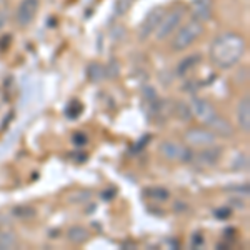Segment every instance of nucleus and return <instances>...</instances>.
<instances>
[{
	"instance_id": "nucleus-1",
	"label": "nucleus",
	"mask_w": 250,
	"mask_h": 250,
	"mask_svg": "<svg viewBox=\"0 0 250 250\" xmlns=\"http://www.w3.org/2000/svg\"><path fill=\"white\" fill-rule=\"evenodd\" d=\"M245 42L237 34H224L217 37L210 45V59L217 67L230 68L242 59Z\"/></svg>"
},
{
	"instance_id": "nucleus-2",
	"label": "nucleus",
	"mask_w": 250,
	"mask_h": 250,
	"mask_svg": "<svg viewBox=\"0 0 250 250\" xmlns=\"http://www.w3.org/2000/svg\"><path fill=\"white\" fill-rule=\"evenodd\" d=\"M202 32H204L202 22H199V20H195V19L190 20V22H187L184 27H180V29L177 30V34L173 35L172 48L177 52L185 50V48L190 47L192 43L202 35Z\"/></svg>"
},
{
	"instance_id": "nucleus-3",
	"label": "nucleus",
	"mask_w": 250,
	"mask_h": 250,
	"mask_svg": "<svg viewBox=\"0 0 250 250\" xmlns=\"http://www.w3.org/2000/svg\"><path fill=\"white\" fill-rule=\"evenodd\" d=\"M184 19V10L182 9H177V10H172L170 14H165L160 25L157 27L155 30V37L157 40H164L167 37H170L173 32L177 30V27L180 25Z\"/></svg>"
},
{
	"instance_id": "nucleus-4",
	"label": "nucleus",
	"mask_w": 250,
	"mask_h": 250,
	"mask_svg": "<svg viewBox=\"0 0 250 250\" xmlns=\"http://www.w3.org/2000/svg\"><path fill=\"white\" fill-rule=\"evenodd\" d=\"M160 154L167 160H172V162H190L193 159L192 150H188L187 147L177 142H170V140L160 145Z\"/></svg>"
},
{
	"instance_id": "nucleus-5",
	"label": "nucleus",
	"mask_w": 250,
	"mask_h": 250,
	"mask_svg": "<svg viewBox=\"0 0 250 250\" xmlns=\"http://www.w3.org/2000/svg\"><path fill=\"white\" fill-rule=\"evenodd\" d=\"M164 15H165L164 7H154V9L148 12V15L145 17V20L142 22V25H140V29H139V39L142 40V42L144 40H147L152 34H155L157 27L160 25Z\"/></svg>"
},
{
	"instance_id": "nucleus-6",
	"label": "nucleus",
	"mask_w": 250,
	"mask_h": 250,
	"mask_svg": "<svg viewBox=\"0 0 250 250\" xmlns=\"http://www.w3.org/2000/svg\"><path fill=\"white\" fill-rule=\"evenodd\" d=\"M39 0H22L17 9V14H15V20L20 27H27L34 22L35 15L39 12Z\"/></svg>"
},
{
	"instance_id": "nucleus-7",
	"label": "nucleus",
	"mask_w": 250,
	"mask_h": 250,
	"mask_svg": "<svg viewBox=\"0 0 250 250\" xmlns=\"http://www.w3.org/2000/svg\"><path fill=\"white\" fill-rule=\"evenodd\" d=\"M215 139L217 135L207 128H190L185 132V140L192 145H197V147H210L215 144Z\"/></svg>"
},
{
	"instance_id": "nucleus-8",
	"label": "nucleus",
	"mask_w": 250,
	"mask_h": 250,
	"mask_svg": "<svg viewBox=\"0 0 250 250\" xmlns=\"http://www.w3.org/2000/svg\"><path fill=\"white\" fill-rule=\"evenodd\" d=\"M190 110H192V114L197 117V119L202 120V122L207 124V125L210 124L217 115H219L215 112V108H213L210 104H208L207 100H204V99H192Z\"/></svg>"
},
{
	"instance_id": "nucleus-9",
	"label": "nucleus",
	"mask_w": 250,
	"mask_h": 250,
	"mask_svg": "<svg viewBox=\"0 0 250 250\" xmlns=\"http://www.w3.org/2000/svg\"><path fill=\"white\" fill-rule=\"evenodd\" d=\"M237 122H239L240 130H244V132L250 130V102H249V97L242 99L239 107H237Z\"/></svg>"
},
{
	"instance_id": "nucleus-10",
	"label": "nucleus",
	"mask_w": 250,
	"mask_h": 250,
	"mask_svg": "<svg viewBox=\"0 0 250 250\" xmlns=\"http://www.w3.org/2000/svg\"><path fill=\"white\" fill-rule=\"evenodd\" d=\"M208 127L212 128L213 134L219 135V137H225V139H227V137L233 135V127L225 119H222L220 115H217L215 119H213L212 122L208 124Z\"/></svg>"
},
{
	"instance_id": "nucleus-11",
	"label": "nucleus",
	"mask_w": 250,
	"mask_h": 250,
	"mask_svg": "<svg viewBox=\"0 0 250 250\" xmlns=\"http://www.w3.org/2000/svg\"><path fill=\"white\" fill-rule=\"evenodd\" d=\"M192 14L195 20H199V22H205L208 17H210L212 14V5L208 0H197L195 3H193V9H192Z\"/></svg>"
},
{
	"instance_id": "nucleus-12",
	"label": "nucleus",
	"mask_w": 250,
	"mask_h": 250,
	"mask_svg": "<svg viewBox=\"0 0 250 250\" xmlns=\"http://www.w3.org/2000/svg\"><path fill=\"white\" fill-rule=\"evenodd\" d=\"M220 154H222L220 148H213L210 145V148H205V150L200 152V155L197 157V160H199L200 165H213L220 159Z\"/></svg>"
},
{
	"instance_id": "nucleus-13",
	"label": "nucleus",
	"mask_w": 250,
	"mask_h": 250,
	"mask_svg": "<svg viewBox=\"0 0 250 250\" xmlns=\"http://www.w3.org/2000/svg\"><path fill=\"white\" fill-rule=\"evenodd\" d=\"M15 244H17V239H15L14 232L0 227V250H9L15 247Z\"/></svg>"
},
{
	"instance_id": "nucleus-14",
	"label": "nucleus",
	"mask_w": 250,
	"mask_h": 250,
	"mask_svg": "<svg viewBox=\"0 0 250 250\" xmlns=\"http://www.w3.org/2000/svg\"><path fill=\"white\" fill-rule=\"evenodd\" d=\"M199 60H200V55H190V57L184 59L182 62L179 63V67H177V75L184 77L185 74H188V72L199 63Z\"/></svg>"
},
{
	"instance_id": "nucleus-15",
	"label": "nucleus",
	"mask_w": 250,
	"mask_h": 250,
	"mask_svg": "<svg viewBox=\"0 0 250 250\" xmlns=\"http://www.w3.org/2000/svg\"><path fill=\"white\" fill-rule=\"evenodd\" d=\"M87 75L92 82L97 83V82H102V80L105 79L107 72H105V68H104V65H100V63H90L87 68Z\"/></svg>"
},
{
	"instance_id": "nucleus-16",
	"label": "nucleus",
	"mask_w": 250,
	"mask_h": 250,
	"mask_svg": "<svg viewBox=\"0 0 250 250\" xmlns=\"http://www.w3.org/2000/svg\"><path fill=\"white\" fill-rule=\"evenodd\" d=\"M67 237L72 244H83L88 239V232L83 227H72L68 229Z\"/></svg>"
},
{
	"instance_id": "nucleus-17",
	"label": "nucleus",
	"mask_w": 250,
	"mask_h": 250,
	"mask_svg": "<svg viewBox=\"0 0 250 250\" xmlns=\"http://www.w3.org/2000/svg\"><path fill=\"white\" fill-rule=\"evenodd\" d=\"M147 193L150 199H155V200H167L168 197H170L168 190H165L162 187H152V188H148Z\"/></svg>"
},
{
	"instance_id": "nucleus-18",
	"label": "nucleus",
	"mask_w": 250,
	"mask_h": 250,
	"mask_svg": "<svg viewBox=\"0 0 250 250\" xmlns=\"http://www.w3.org/2000/svg\"><path fill=\"white\" fill-rule=\"evenodd\" d=\"M232 167L235 168V170H247L249 168V157L245 154H239L237 155V159L233 160Z\"/></svg>"
},
{
	"instance_id": "nucleus-19",
	"label": "nucleus",
	"mask_w": 250,
	"mask_h": 250,
	"mask_svg": "<svg viewBox=\"0 0 250 250\" xmlns=\"http://www.w3.org/2000/svg\"><path fill=\"white\" fill-rule=\"evenodd\" d=\"M82 112V105L77 102V100H74V102H70V105L67 108V114L68 117H72V119H75V117H79V114Z\"/></svg>"
},
{
	"instance_id": "nucleus-20",
	"label": "nucleus",
	"mask_w": 250,
	"mask_h": 250,
	"mask_svg": "<svg viewBox=\"0 0 250 250\" xmlns=\"http://www.w3.org/2000/svg\"><path fill=\"white\" fill-rule=\"evenodd\" d=\"M14 213L17 217H34L35 215V210L32 207H17L14 210Z\"/></svg>"
},
{
	"instance_id": "nucleus-21",
	"label": "nucleus",
	"mask_w": 250,
	"mask_h": 250,
	"mask_svg": "<svg viewBox=\"0 0 250 250\" xmlns=\"http://www.w3.org/2000/svg\"><path fill=\"white\" fill-rule=\"evenodd\" d=\"M74 144L77 145V147H82V145L87 144V137L83 134H75L74 135Z\"/></svg>"
},
{
	"instance_id": "nucleus-22",
	"label": "nucleus",
	"mask_w": 250,
	"mask_h": 250,
	"mask_svg": "<svg viewBox=\"0 0 250 250\" xmlns=\"http://www.w3.org/2000/svg\"><path fill=\"white\" fill-rule=\"evenodd\" d=\"M79 195L80 197H72V202H82V200H83V202H85V200H88V199H90V192H79Z\"/></svg>"
},
{
	"instance_id": "nucleus-23",
	"label": "nucleus",
	"mask_w": 250,
	"mask_h": 250,
	"mask_svg": "<svg viewBox=\"0 0 250 250\" xmlns=\"http://www.w3.org/2000/svg\"><path fill=\"white\" fill-rule=\"evenodd\" d=\"M144 95L147 97L150 102H154V100L157 99V95H155V90L152 87H144Z\"/></svg>"
},
{
	"instance_id": "nucleus-24",
	"label": "nucleus",
	"mask_w": 250,
	"mask_h": 250,
	"mask_svg": "<svg viewBox=\"0 0 250 250\" xmlns=\"http://www.w3.org/2000/svg\"><path fill=\"white\" fill-rule=\"evenodd\" d=\"M215 215L219 217V219H227V217H230V208H220V210H215Z\"/></svg>"
},
{
	"instance_id": "nucleus-25",
	"label": "nucleus",
	"mask_w": 250,
	"mask_h": 250,
	"mask_svg": "<svg viewBox=\"0 0 250 250\" xmlns=\"http://www.w3.org/2000/svg\"><path fill=\"white\" fill-rule=\"evenodd\" d=\"M200 244H204V240L200 239V237H193V245L197 247V245H200Z\"/></svg>"
}]
</instances>
